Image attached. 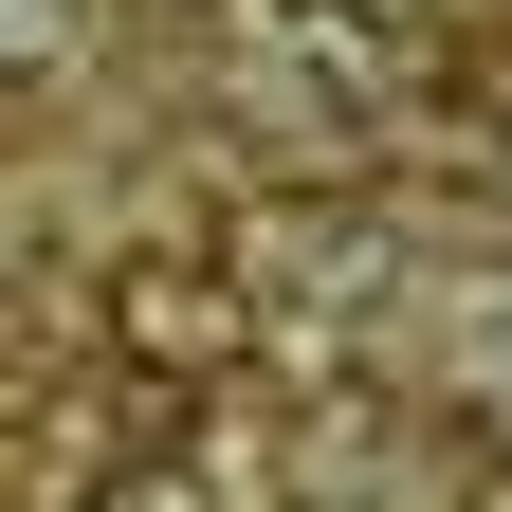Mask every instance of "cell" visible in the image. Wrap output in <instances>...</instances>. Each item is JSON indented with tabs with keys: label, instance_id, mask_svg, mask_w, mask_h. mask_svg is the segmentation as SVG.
Instances as JSON below:
<instances>
[{
	"label": "cell",
	"instance_id": "obj_1",
	"mask_svg": "<svg viewBox=\"0 0 512 512\" xmlns=\"http://www.w3.org/2000/svg\"><path fill=\"white\" fill-rule=\"evenodd\" d=\"M92 330H110V366H128V384H220L256 330H275V311L220 275V238H183V256H165V238H128L110 275H92Z\"/></svg>",
	"mask_w": 512,
	"mask_h": 512
},
{
	"label": "cell",
	"instance_id": "obj_2",
	"mask_svg": "<svg viewBox=\"0 0 512 512\" xmlns=\"http://www.w3.org/2000/svg\"><path fill=\"white\" fill-rule=\"evenodd\" d=\"M220 275L256 311H366L384 293V202H366V183H275V202L220 220Z\"/></svg>",
	"mask_w": 512,
	"mask_h": 512
},
{
	"label": "cell",
	"instance_id": "obj_3",
	"mask_svg": "<svg viewBox=\"0 0 512 512\" xmlns=\"http://www.w3.org/2000/svg\"><path fill=\"white\" fill-rule=\"evenodd\" d=\"M74 512H220V494L183 476V439H165V458H147V439H128V458H110V476H92Z\"/></svg>",
	"mask_w": 512,
	"mask_h": 512
},
{
	"label": "cell",
	"instance_id": "obj_4",
	"mask_svg": "<svg viewBox=\"0 0 512 512\" xmlns=\"http://www.w3.org/2000/svg\"><path fill=\"white\" fill-rule=\"evenodd\" d=\"M476 0H330V37H458Z\"/></svg>",
	"mask_w": 512,
	"mask_h": 512
},
{
	"label": "cell",
	"instance_id": "obj_5",
	"mask_svg": "<svg viewBox=\"0 0 512 512\" xmlns=\"http://www.w3.org/2000/svg\"><path fill=\"white\" fill-rule=\"evenodd\" d=\"M37 55H74V0H0V74H37Z\"/></svg>",
	"mask_w": 512,
	"mask_h": 512
},
{
	"label": "cell",
	"instance_id": "obj_6",
	"mask_svg": "<svg viewBox=\"0 0 512 512\" xmlns=\"http://www.w3.org/2000/svg\"><path fill=\"white\" fill-rule=\"evenodd\" d=\"M128 19H147V37H220V0H128Z\"/></svg>",
	"mask_w": 512,
	"mask_h": 512
},
{
	"label": "cell",
	"instance_id": "obj_7",
	"mask_svg": "<svg viewBox=\"0 0 512 512\" xmlns=\"http://www.w3.org/2000/svg\"><path fill=\"white\" fill-rule=\"evenodd\" d=\"M293 512H384V494H293Z\"/></svg>",
	"mask_w": 512,
	"mask_h": 512
}]
</instances>
